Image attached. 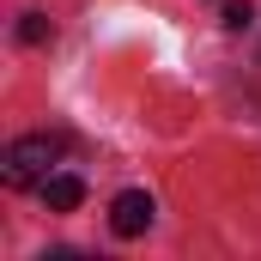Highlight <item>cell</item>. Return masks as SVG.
Segmentation results:
<instances>
[{"instance_id": "3957f363", "label": "cell", "mask_w": 261, "mask_h": 261, "mask_svg": "<svg viewBox=\"0 0 261 261\" xmlns=\"http://www.w3.org/2000/svg\"><path fill=\"white\" fill-rule=\"evenodd\" d=\"M37 195H43V206H49V213H73V206L85 200V182H79L73 170H55V176H49Z\"/></svg>"}, {"instance_id": "6da1fadb", "label": "cell", "mask_w": 261, "mask_h": 261, "mask_svg": "<svg viewBox=\"0 0 261 261\" xmlns=\"http://www.w3.org/2000/svg\"><path fill=\"white\" fill-rule=\"evenodd\" d=\"M61 152H67L61 134H24V140H12V146L0 152V182H6V189H43V182L55 176Z\"/></svg>"}, {"instance_id": "7a4b0ae2", "label": "cell", "mask_w": 261, "mask_h": 261, "mask_svg": "<svg viewBox=\"0 0 261 261\" xmlns=\"http://www.w3.org/2000/svg\"><path fill=\"white\" fill-rule=\"evenodd\" d=\"M152 219H158V200L146 195V189H122V195L110 200V231L116 237H146Z\"/></svg>"}, {"instance_id": "277c9868", "label": "cell", "mask_w": 261, "mask_h": 261, "mask_svg": "<svg viewBox=\"0 0 261 261\" xmlns=\"http://www.w3.org/2000/svg\"><path fill=\"white\" fill-rule=\"evenodd\" d=\"M18 43H24V49H43V43H55V24H49L43 12H24V18H18Z\"/></svg>"}, {"instance_id": "5b68a950", "label": "cell", "mask_w": 261, "mask_h": 261, "mask_svg": "<svg viewBox=\"0 0 261 261\" xmlns=\"http://www.w3.org/2000/svg\"><path fill=\"white\" fill-rule=\"evenodd\" d=\"M219 18H225V31H249V24H255V6H249V0H225Z\"/></svg>"}]
</instances>
